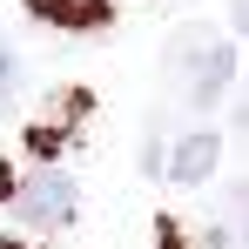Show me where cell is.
<instances>
[{"instance_id":"8992f818","label":"cell","mask_w":249,"mask_h":249,"mask_svg":"<svg viewBox=\"0 0 249 249\" xmlns=\"http://www.w3.org/2000/svg\"><path fill=\"white\" fill-rule=\"evenodd\" d=\"M14 88H20V54L0 41V115H7V94H14Z\"/></svg>"},{"instance_id":"6da1fadb","label":"cell","mask_w":249,"mask_h":249,"mask_svg":"<svg viewBox=\"0 0 249 249\" xmlns=\"http://www.w3.org/2000/svg\"><path fill=\"white\" fill-rule=\"evenodd\" d=\"M162 61H168V88L189 108H215L229 94V81H236V47L222 41L215 27H175Z\"/></svg>"},{"instance_id":"7a4b0ae2","label":"cell","mask_w":249,"mask_h":249,"mask_svg":"<svg viewBox=\"0 0 249 249\" xmlns=\"http://www.w3.org/2000/svg\"><path fill=\"white\" fill-rule=\"evenodd\" d=\"M14 215L27 222V229H68L74 222V175L61 162H47V168H34L27 182H14Z\"/></svg>"},{"instance_id":"52a82bcc","label":"cell","mask_w":249,"mask_h":249,"mask_svg":"<svg viewBox=\"0 0 249 249\" xmlns=\"http://www.w3.org/2000/svg\"><path fill=\"white\" fill-rule=\"evenodd\" d=\"M236 27H243V34H249V0H236Z\"/></svg>"},{"instance_id":"277c9868","label":"cell","mask_w":249,"mask_h":249,"mask_svg":"<svg viewBox=\"0 0 249 249\" xmlns=\"http://www.w3.org/2000/svg\"><path fill=\"white\" fill-rule=\"evenodd\" d=\"M27 14L47 27H68V34H94L115 20V0H27Z\"/></svg>"},{"instance_id":"5b68a950","label":"cell","mask_w":249,"mask_h":249,"mask_svg":"<svg viewBox=\"0 0 249 249\" xmlns=\"http://www.w3.org/2000/svg\"><path fill=\"white\" fill-rule=\"evenodd\" d=\"M222 215H229V222L215 229V243H222V236H236V243L249 249V182H229V189H222Z\"/></svg>"},{"instance_id":"ba28073f","label":"cell","mask_w":249,"mask_h":249,"mask_svg":"<svg viewBox=\"0 0 249 249\" xmlns=\"http://www.w3.org/2000/svg\"><path fill=\"white\" fill-rule=\"evenodd\" d=\"M236 115H243V128H249V101H243V108H236Z\"/></svg>"},{"instance_id":"3957f363","label":"cell","mask_w":249,"mask_h":249,"mask_svg":"<svg viewBox=\"0 0 249 249\" xmlns=\"http://www.w3.org/2000/svg\"><path fill=\"white\" fill-rule=\"evenodd\" d=\"M222 168V135L215 128H189L175 148H168V182H182V189H196Z\"/></svg>"}]
</instances>
